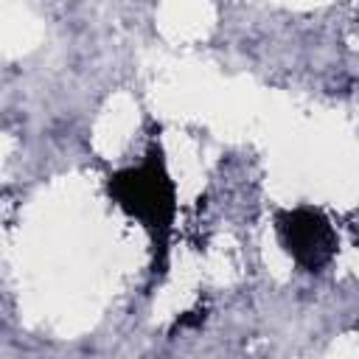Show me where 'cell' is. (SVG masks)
I'll list each match as a JSON object with an SVG mask.
<instances>
[{
	"instance_id": "cell-2",
	"label": "cell",
	"mask_w": 359,
	"mask_h": 359,
	"mask_svg": "<svg viewBox=\"0 0 359 359\" xmlns=\"http://www.w3.org/2000/svg\"><path fill=\"white\" fill-rule=\"evenodd\" d=\"M278 236L297 266L317 272L337 255V233L317 208H292L278 213Z\"/></svg>"
},
{
	"instance_id": "cell-1",
	"label": "cell",
	"mask_w": 359,
	"mask_h": 359,
	"mask_svg": "<svg viewBox=\"0 0 359 359\" xmlns=\"http://www.w3.org/2000/svg\"><path fill=\"white\" fill-rule=\"evenodd\" d=\"M107 188L112 202L149 230L154 250L165 252L177 216V188L165 171L160 149H149L143 163L112 174Z\"/></svg>"
}]
</instances>
